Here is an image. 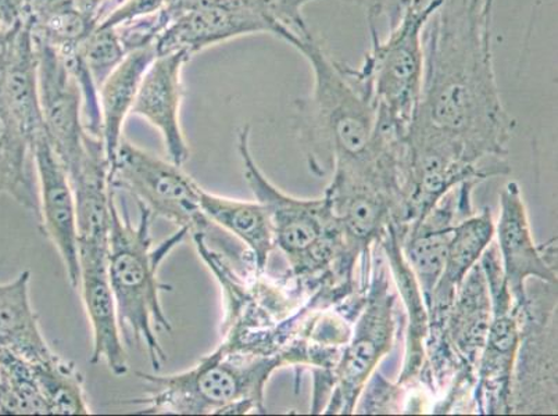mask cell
Masks as SVG:
<instances>
[{"label": "cell", "instance_id": "cell-25", "mask_svg": "<svg viewBox=\"0 0 558 416\" xmlns=\"http://www.w3.org/2000/svg\"><path fill=\"white\" fill-rule=\"evenodd\" d=\"M78 52L98 84V88L111 71L129 54L116 29L101 27V25H96L94 32L84 39L78 47Z\"/></svg>", "mask_w": 558, "mask_h": 416}, {"label": "cell", "instance_id": "cell-3", "mask_svg": "<svg viewBox=\"0 0 558 416\" xmlns=\"http://www.w3.org/2000/svg\"><path fill=\"white\" fill-rule=\"evenodd\" d=\"M140 221L134 224L129 208L117 205L116 191L111 193L110 240L108 273L119 316L121 332L138 346H144L155 370H160L167 359L159 332H171L161 292L171 291L159 279L160 266L170 253L190 236V231L179 228L169 240L154 247L151 241V212L140 206Z\"/></svg>", "mask_w": 558, "mask_h": 416}, {"label": "cell", "instance_id": "cell-22", "mask_svg": "<svg viewBox=\"0 0 558 416\" xmlns=\"http://www.w3.org/2000/svg\"><path fill=\"white\" fill-rule=\"evenodd\" d=\"M48 415H89L84 377L75 364L56 354L48 362L33 364Z\"/></svg>", "mask_w": 558, "mask_h": 416}, {"label": "cell", "instance_id": "cell-20", "mask_svg": "<svg viewBox=\"0 0 558 416\" xmlns=\"http://www.w3.org/2000/svg\"><path fill=\"white\" fill-rule=\"evenodd\" d=\"M27 24L35 39L64 53L77 49L98 20L75 0H33Z\"/></svg>", "mask_w": 558, "mask_h": 416}, {"label": "cell", "instance_id": "cell-19", "mask_svg": "<svg viewBox=\"0 0 558 416\" xmlns=\"http://www.w3.org/2000/svg\"><path fill=\"white\" fill-rule=\"evenodd\" d=\"M0 195L39 216L34 147L0 99Z\"/></svg>", "mask_w": 558, "mask_h": 416}, {"label": "cell", "instance_id": "cell-17", "mask_svg": "<svg viewBox=\"0 0 558 416\" xmlns=\"http://www.w3.org/2000/svg\"><path fill=\"white\" fill-rule=\"evenodd\" d=\"M203 215L213 225L231 233L247 247L258 276L266 270L274 248L270 218L258 201L230 199L202 189Z\"/></svg>", "mask_w": 558, "mask_h": 416}, {"label": "cell", "instance_id": "cell-11", "mask_svg": "<svg viewBox=\"0 0 558 416\" xmlns=\"http://www.w3.org/2000/svg\"><path fill=\"white\" fill-rule=\"evenodd\" d=\"M191 58L184 52L157 54L142 78L131 115L140 117L160 132L169 160L185 166L190 145L181 124L184 70Z\"/></svg>", "mask_w": 558, "mask_h": 416}, {"label": "cell", "instance_id": "cell-18", "mask_svg": "<svg viewBox=\"0 0 558 416\" xmlns=\"http://www.w3.org/2000/svg\"><path fill=\"white\" fill-rule=\"evenodd\" d=\"M392 319L388 301H374L360 319L356 337L344 354L339 370L344 401L353 404L379 358L388 352Z\"/></svg>", "mask_w": 558, "mask_h": 416}, {"label": "cell", "instance_id": "cell-4", "mask_svg": "<svg viewBox=\"0 0 558 416\" xmlns=\"http://www.w3.org/2000/svg\"><path fill=\"white\" fill-rule=\"evenodd\" d=\"M281 355L233 352L218 344L215 352L182 372H136L146 386L142 397L125 404L151 415H233L264 413V390Z\"/></svg>", "mask_w": 558, "mask_h": 416}, {"label": "cell", "instance_id": "cell-8", "mask_svg": "<svg viewBox=\"0 0 558 416\" xmlns=\"http://www.w3.org/2000/svg\"><path fill=\"white\" fill-rule=\"evenodd\" d=\"M34 40L38 54L45 138L71 178L83 169L90 157L106 150L104 140L86 130L83 95L63 56L49 45Z\"/></svg>", "mask_w": 558, "mask_h": 416}, {"label": "cell", "instance_id": "cell-5", "mask_svg": "<svg viewBox=\"0 0 558 416\" xmlns=\"http://www.w3.org/2000/svg\"><path fill=\"white\" fill-rule=\"evenodd\" d=\"M440 3L405 10L390 25L387 37H380L377 25L368 24V52L357 68L349 65L359 88L377 109L379 125L403 138L417 114L423 94L425 25Z\"/></svg>", "mask_w": 558, "mask_h": 416}, {"label": "cell", "instance_id": "cell-16", "mask_svg": "<svg viewBox=\"0 0 558 416\" xmlns=\"http://www.w3.org/2000/svg\"><path fill=\"white\" fill-rule=\"evenodd\" d=\"M155 47L134 50L99 85L100 132L106 155L113 164L146 70L156 58Z\"/></svg>", "mask_w": 558, "mask_h": 416}, {"label": "cell", "instance_id": "cell-23", "mask_svg": "<svg viewBox=\"0 0 558 416\" xmlns=\"http://www.w3.org/2000/svg\"><path fill=\"white\" fill-rule=\"evenodd\" d=\"M0 415H48L33 364L0 352Z\"/></svg>", "mask_w": 558, "mask_h": 416}, {"label": "cell", "instance_id": "cell-2", "mask_svg": "<svg viewBox=\"0 0 558 416\" xmlns=\"http://www.w3.org/2000/svg\"><path fill=\"white\" fill-rule=\"evenodd\" d=\"M277 38L298 50L312 71V93L299 103V134L316 159L335 167L359 164L390 154L402 140L380 131L377 109L359 88L349 65L335 59L306 22Z\"/></svg>", "mask_w": 558, "mask_h": 416}, {"label": "cell", "instance_id": "cell-10", "mask_svg": "<svg viewBox=\"0 0 558 416\" xmlns=\"http://www.w3.org/2000/svg\"><path fill=\"white\" fill-rule=\"evenodd\" d=\"M39 193L38 220L43 232L62 258L70 286L80 283L77 205L68 171L44 136L34 145Z\"/></svg>", "mask_w": 558, "mask_h": 416}, {"label": "cell", "instance_id": "cell-15", "mask_svg": "<svg viewBox=\"0 0 558 416\" xmlns=\"http://www.w3.org/2000/svg\"><path fill=\"white\" fill-rule=\"evenodd\" d=\"M32 272H20L13 281L0 283V352L16 355L29 364L54 357L40 329L29 294Z\"/></svg>", "mask_w": 558, "mask_h": 416}, {"label": "cell", "instance_id": "cell-24", "mask_svg": "<svg viewBox=\"0 0 558 416\" xmlns=\"http://www.w3.org/2000/svg\"><path fill=\"white\" fill-rule=\"evenodd\" d=\"M451 233L453 230L449 228H428L417 233L410 242V262L417 272L429 307L436 285L445 270Z\"/></svg>", "mask_w": 558, "mask_h": 416}, {"label": "cell", "instance_id": "cell-28", "mask_svg": "<svg viewBox=\"0 0 558 416\" xmlns=\"http://www.w3.org/2000/svg\"><path fill=\"white\" fill-rule=\"evenodd\" d=\"M267 2L270 3L281 27L289 28L303 22V9L314 0H267Z\"/></svg>", "mask_w": 558, "mask_h": 416}, {"label": "cell", "instance_id": "cell-33", "mask_svg": "<svg viewBox=\"0 0 558 416\" xmlns=\"http://www.w3.org/2000/svg\"><path fill=\"white\" fill-rule=\"evenodd\" d=\"M0 29H2V28H0Z\"/></svg>", "mask_w": 558, "mask_h": 416}, {"label": "cell", "instance_id": "cell-7", "mask_svg": "<svg viewBox=\"0 0 558 416\" xmlns=\"http://www.w3.org/2000/svg\"><path fill=\"white\" fill-rule=\"evenodd\" d=\"M110 185L129 193L136 205L148 208L151 216L165 218L192 233L207 231L211 224L203 215V187L170 160L141 149L123 138L110 167Z\"/></svg>", "mask_w": 558, "mask_h": 416}, {"label": "cell", "instance_id": "cell-30", "mask_svg": "<svg viewBox=\"0 0 558 416\" xmlns=\"http://www.w3.org/2000/svg\"><path fill=\"white\" fill-rule=\"evenodd\" d=\"M81 8L98 20V24L113 10L111 3H114V8L119 7L123 0H75Z\"/></svg>", "mask_w": 558, "mask_h": 416}, {"label": "cell", "instance_id": "cell-6", "mask_svg": "<svg viewBox=\"0 0 558 416\" xmlns=\"http://www.w3.org/2000/svg\"><path fill=\"white\" fill-rule=\"evenodd\" d=\"M251 134L248 125L238 132V151L245 170L243 176L257 201L266 208L274 245L281 248L299 276L312 272L329 261L341 237V225L333 216L331 203L328 199H295L274 186L253 157Z\"/></svg>", "mask_w": 558, "mask_h": 416}, {"label": "cell", "instance_id": "cell-1", "mask_svg": "<svg viewBox=\"0 0 558 416\" xmlns=\"http://www.w3.org/2000/svg\"><path fill=\"white\" fill-rule=\"evenodd\" d=\"M492 19L481 0H442L424 32L423 94L413 123L463 147L473 162L504 155L514 125L497 85Z\"/></svg>", "mask_w": 558, "mask_h": 416}, {"label": "cell", "instance_id": "cell-29", "mask_svg": "<svg viewBox=\"0 0 558 416\" xmlns=\"http://www.w3.org/2000/svg\"><path fill=\"white\" fill-rule=\"evenodd\" d=\"M33 0H0V28L27 23Z\"/></svg>", "mask_w": 558, "mask_h": 416}, {"label": "cell", "instance_id": "cell-14", "mask_svg": "<svg viewBox=\"0 0 558 416\" xmlns=\"http://www.w3.org/2000/svg\"><path fill=\"white\" fill-rule=\"evenodd\" d=\"M497 237H499L500 253L504 257L505 285L520 307L526 301L527 279L535 277L546 282H557L555 271L541 255L532 237L524 201L515 182L507 185L501 193Z\"/></svg>", "mask_w": 558, "mask_h": 416}, {"label": "cell", "instance_id": "cell-21", "mask_svg": "<svg viewBox=\"0 0 558 416\" xmlns=\"http://www.w3.org/2000/svg\"><path fill=\"white\" fill-rule=\"evenodd\" d=\"M494 233L495 225L492 222L490 210H485L481 216L471 218L463 224L453 228L445 270L438 287L435 289L433 301L435 298L438 302H444L445 298L448 301L453 289L463 281L465 273L484 255Z\"/></svg>", "mask_w": 558, "mask_h": 416}, {"label": "cell", "instance_id": "cell-31", "mask_svg": "<svg viewBox=\"0 0 558 416\" xmlns=\"http://www.w3.org/2000/svg\"><path fill=\"white\" fill-rule=\"evenodd\" d=\"M195 2H197V0H167L163 12L167 14V17L170 19V22H172L175 16H179L181 12H184L186 8H190L191 4Z\"/></svg>", "mask_w": 558, "mask_h": 416}, {"label": "cell", "instance_id": "cell-9", "mask_svg": "<svg viewBox=\"0 0 558 416\" xmlns=\"http://www.w3.org/2000/svg\"><path fill=\"white\" fill-rule=\"evenodd\" d=\"M281 27L267 0H197L170 23L156 40L157 54L203 50L248 35L277 37Z\"/></svg>", "mask_w": 558, "mask_h": 416}, {"label": "cell", "instance_id": "cell-27", "mask_svg": "<svg viewBox=\"0 0 558 416\" xmlns=\"http://www.w3.org/2000/svg\"><path fill=\"white\" fill-rule=\"evenodd\" d=\"M167 0H123L98 25L114 27L130 20L151 16L166 8Z\"/></svg>", "mask_w": 558, "mask_h": 416}, {"label": "cell", "instance_id": "cell-12", "mask_svg": "<svg viewBox=\"0 0 558 416\" xmlns=\"http://www.w3.org/2000/svg\"><path fill=\"white\" fill-rule=\"evenodd\" d=\"M0 99L34 147L45 130L38 54L27 23L0 29Z\"/></svg>", "mask_w": 558, "mask_h": 416}, {"label": "cell", "instance_id": "cell-32", "mask_svg": "<svg viewBox=\"0 0 558 416\" xmlns=\"http://www.w3.org/2000/svg\"><path fill=\"white\" fill-rule=\"evenodd\" d=\"M484 4L488 12L494 13L495 0H484Z\"/></svg>", "mask_w": 558, "mask_h": 416}, {"label": "cell", "instance_id": "cell-26", "mask_svg": "<svg viewBox=\"0 0 558 416\" xmlns=\"http://www.w3.org/2000/svg\"><path fill=\"white\" fill-rule=\"evenodd\" d=\"M367 13L368 23L377 24L379 20H387L390 25L411 8H428L442 2V0H352Z\"/></svg>", "mask_w": 558, "mask_h": 416}, {"label": "cell", "instance_id": "cell-13", "mask_svg": "<svg viewBox=\"0 0 558 416\" xmlns=\"http://www.w3.org/2000/svg\"><path fill=\"white\" fill-rule=\"evenodd\" d=\"M109 252L80 253V283L86 317L93 331V354L89 363L106 364L114 377L129 374L116 301L108 273Z\"/></svg>", "mask_w": 558, "mask_h": 416}]
</instances>
